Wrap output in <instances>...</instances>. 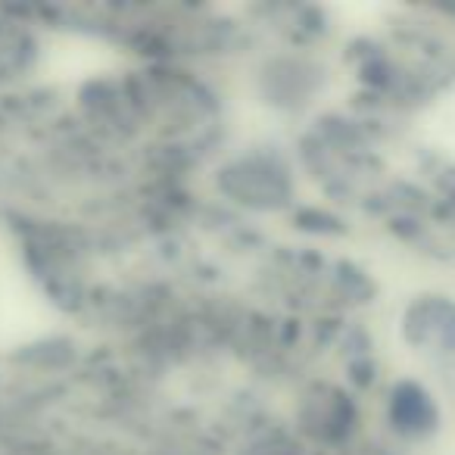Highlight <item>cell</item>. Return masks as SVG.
I'll list each match as a JSON object with an SVG mask.
<instances>
[{"mask_svg": "<svg viewBox=\"0 0 455 455\" xmlns=\"http://www.w3.org/2000/svg\"><path fill=\"white\" fill-rule=\"evenodd\" d=\"M411 331L430 359H455V303L449 297H424L411 312Z\"/></svg>", "mask_w": 455, "mask_h": 455, "instance_id": "1", "label": "cell"}]
</instances>
